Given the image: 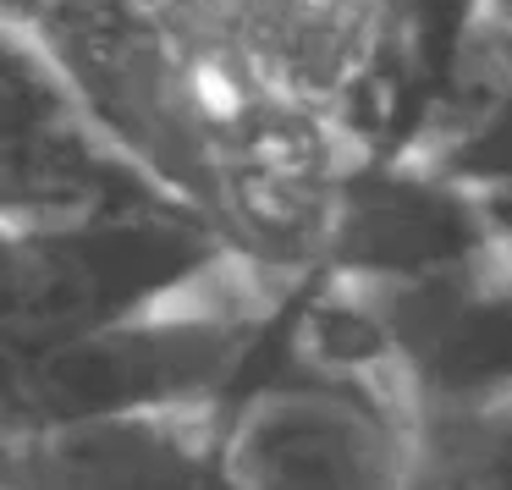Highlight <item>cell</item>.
<instances>
[{
	"label": "cell",
	"instance_id": "cell-1",
	"mask_svg": "<svg viewBox=\"0 0 512 490\" xmlns=\"http://www.w3.org/2000/svg\"><path fill=\"white\" fill-rule=\"evenodd\" d=\"M265 89L342 116L380 67L402 0H166Z\"/></svg>",
	"mask_w": 512,
	"mask_h": 490
}]
</instances>
